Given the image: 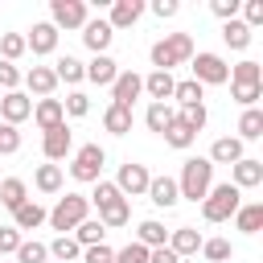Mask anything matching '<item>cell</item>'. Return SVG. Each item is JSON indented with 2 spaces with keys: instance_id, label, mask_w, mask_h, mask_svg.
Instances as JSON below:
<instances>
[{
  "instance_id": "obj_1",
  "label": "cell",
  "mask_w": 263,
  "mask_h": 263,
  "mask_svg": "<svg viewBox=\"0 0 263 263\" xmlns=\"http://www.w3.org/2000/svg\"><path fill=\"white\" fill-rule=\"evenodd\" d=\"M193 53H197V49H193V37H189V33H164L160 41H152L148 62H152V70L173 74L177 66H189V58H193Z\"/></svg>"
},
{
  "instance_id": "obj_2",
  "label": "cell",
  "mask_w": 263,
  "mask_h": 263,
  "mask_svg": "<svg viewBox=\"0 0 263 263\" xmlns=\"http://www.w3.org/2000/svg\"><path fill=\"white\" fill-rule=\"evenodd\" d=\"M210 185H214V164L205 160V156H189L185 164H181V177H177V193L185 197V201H201L205 193H210Z\"/></svg>"
},
{
  "instance_id": "obj_3",
  "label": "cell",
  "mask_w": 263,
  "mask_h": 263,
  "mask_svg": "<svg viewBox=\"0 0 263 263\" xmlns=\"http://www.w3.org/2000/svg\"><path fill=\"white\" fill-rule=\"evenodd\" d=\"M238 205H242V193L230 181H222V185H210V193L201 197V218L218 226V222H230Z\"/></svg>"
},
{
  "instance_id": "obj_4",
  "label": "cell",
  "mask_w": 263,
  "mask_h": 263,
  "mask_svg": "<svg viewBox=\"0 0 263 263\" xmlns=\"http://www.w3.org/2000/svg\"><path fill=\"white\" fill-rule=\"evenodd\" d=\"M82 218H90V201H86L82 193H66V197H58V201H53V210L45 214V222H49L58 234H70Z\"/></svg>"
},
{
  "instance_id": "obj_5",
  "label": "cell",
  "mask_w": 263,
  "mask_h": 263,
  "mask_svg": "<svg viewBox=\"0 0 263 263\" xmlns=\"http://www.w3.org/2000/svg\"><path fill=\"white\" fill-rule=\"evenodd\" d=\"M189 70H193V82L205 90V86H222V82H230V66H226V58L222 53H210V49H201V53H193L189 58Z\"/></svg>"
},
{
  "instance_id": "obj_6",
  "label": "cell",
  "mask_w": 263,
  "mask_h": 263,
  "mask_svg": "<svg viewBox=\"0 0 263 263\" xmlns=\"http://www.w3.org/2000/svg\"><path fill=\"white\" fill-rule=\"evenodd\" d=\"M103 164H107L103 144H82L74 152V160H70V177L78 185H95V181H103Z\"/></svg>"
},
{
  "instance_id": "obj_7",
  "label": "cell",
  "mask_w": 263,
  "mask_h": 263,
  "mask_svg": "<svg viewBox=\"0 0 263 263\" xmlns=\"http://www.w3.org/2000/svg\"><path fill=\"white\" fill-rule=\"evenodd\" d=\"M90 21V12H86V0H49V25L62 33H70V29H82Z\"/></svg>"
},
{
  "instance_id": "obj_8",
  "label": "cell",
  "mask_w": 263,
  "mask_h": 263,
  "mask_svg": "<svg viewBox=\"0 0 263 263\" xmlns=\"http://www.w3.org/2000/svg\"><path fill=\"white\" fill-rule=\"evenodd\" d=\"M148 181H152L148 164H140V160H123V164H119V177H115V189L132 201V197H144V193H148Z\"/></svg>"
},
{
  "instance_id": "obj_9",
  "label": "cell",
  "mask_w": 263,
  "mask_h": 263,
  "mask_svg": "<svg viewBox=\"0 0 263 263\" xmlns=\"http://www.w3.org/2000/svg\"><path fill=\"white\" fill-rule=\"evenodd\" d=\"M140 95H144V74H136V70H119L115 82H111V103L132 111V103H136Z\"/></svg>"
},
{
  "instance_id": "obj_10",
  "label": "cell",
  "mask_w": 263,
  "mask_h": 263,
  "mask_svg": "<svg viewBox=\"0 0 263 263\" xmlns=\"http://www.w3.org/2000/svg\"><path fill=\"white\" fill-rule=\"evenodd\" d=\"M41 152H45V160H49V164L66 160V156L74 152V132H70L66 123H58V127L41 132Z\"/></svg>"
},
{
  "instance_id": "obj_11",
  "label": "cell",
  "mask_w": 263,
  "mask_h": 263,
  "mask_svg": "<svg viewBox=\"0 0 263 263\" xmlns=\"http://www.w3.org/2000/svg\"><path fill=\"white\" fill-rule=\"evenodd\" d=\"M21 86H25V95L33 99H53V90H58V78H53V66H29L25 74H21Z\"/></svg>"
},
{
  "instance_id": "obj_12",
  "label": "cell",
  "mask_w": 263,
  "mask_h": 263,
  "mask_svg": "<svg viewBox=\"0 0 263 263\" xmlns=\"http://www.w3.org/2000/svg\"><path fill=\"white\" fill-rule=\"evenodd\" d=\"M29 115H33V99H29L25 90H4V95H0V123L21 127Z\"/></svg>"
},
{
  "instance_id": "obj_13",
  "label": "cell",
  "mask_w": 263,
  "mask_h": 263,
  "mask_svg": "<svg viewBox=\"0 0 263 263\" xmlns=\"http://www.w3.org/2000/svg\"><path fill=\"white\" fill-rule=\"evenodd\" d=\"M58 29L49 25V21H33V29L25 33V49L33 53V58H45V53H53L58 49Z\"/></svg>"
},
{
  "instance_id": "obj_14",
  "label": "cell",
  "mask_w": 263,
  "mask_h": 263,
  "mask_svg": "<svg viewBox=\"0 0 263 263\" xmlns=\"http://www.w3.org/2000/svg\"><path fill=\"white\" fill-rule=\"evenodd\" d=\"M144 8H148L144 0H111V8H107V16H103V21L119 33V29H132V25L144 16Z\"/></svg>"
},
{
  "instance_id": "obj_15",
  "label": "cell",
  "mask_w": 263,
  "mask_h": 263,
  "mask_svg": "<svg viewBox=\"0 0 263 263\" xmlns=\"http://www.w3.org/2000/svg\"><path fill=\"white\" fill-rule=\"evenodd\" d=\"M230 185H234L238 193L263 185V160H259V156H242L238 164H230Z\"/></svg>"
},
{
  "instance_id": "obj_16",
  "label": "cell",
  "mask_w": 263,
  "mask_h": 263,
  "mask_svg": "<svg viewBox=\"0 0 263 263\" xmlns=\"http://www.w3.org/2000/svg\"><path fill=\"white\" fill-rule=\"evenodd\" d=\"M78 33H82V45H86L90 53H107V49H111V41H115V29H111L103 16H99V21H86Z\"/></svg>"
},
{
  "instance_id": "obj_17",
  "label": "cell",
  "mask_w": 263,
  "mask_h": 263,
  "mask_svg": "<svg viewBox=\"0 0 263 263\" xmlns=\"http://www.w3.org/2000/svg\"><path fill=\"white\" fill-rule=\"evenodd\" d=\"M144 197H148L156 210H173V205L181 201V193H177V177H152Z\"/></svg>"
},
{
  "instance_id": "obj_18",
  "label": "cell",
  "mask_w": 263,
  "mask_h": 263,
  "mask_svg": "<svg viewBox=\"0 0 263 263\" xmlns=\"http://www.w3.org/2000/svg\"><path fill=\"white\" fill-rule=\"evenodd\" d=\"M242 156H247V152H242V140H238V136H218V140L210 144V156H205V160H210V164H238Z\"/></svg>"
},
{
  "instance_id": "obj_19",
  "label": "cell",
  "mask_w": 263,
  "mask_h": 263,
  "mask_svg": "<svg viewBox=\"0 0 263 263\" xmlns=\"http://www.w3.org/2000/svg\"><path fill=\"white\" fill-rule=\"evenodd\" d=\"M177 259H185V255H197L201 251V234H197V226H177V230H168V242H164Z\"/></svg>"
},
{
  "instance_id": "obj_20",
  "label": "cell",
  "mask_w": 263,
  "mask_h": 263,
  "mask_svg": "<svg viewBox=\"0 0 263 263\" xmlns=\"http://www.w3.org/2000/svg\"><path fill=\"white\" fill-rule=\"evenodd\" d=\"M115 74H119V62H115L111 53H95V58L86 62V82H95V86H111Z\"/></svg>"
},
{
  "instance_id": "obj_21",
  "label": "cell",
  "mask_w": 263,
  "mask_h": 263,
  "mask_svg": "<svg viewBox=\"0 0 263 263\" xmlns=\"http://www.w3.org/2000/svg\"><path fill=\"white\" fill-rule=\"evenodd\" d=\"M41 132H49V127H58V123H66V111H62V99H37L33 103V115H29Z\"/></svg>"
},
{
  "instance_id": "obj_22",
  "label": "cell",
  "mask_w": 263,
  "mask_h": 263,
  "mask_svg": "<svg viewBox=\"0 0 263 263\" xmlns=\"http://www.w3.org/2000/svg\"><path fill=\"white\" fill-rule=\"evenodd\" d=\"M173 86H177V78H173V74H164V70L144 74V95H148L152 103H168V99H173Z\"/></svg>"
},
{
  "instance_id": "obj_23",
  "label": "cell",
  "mask_w": 263,
  "mask_h": 263,
  "mask_svg": "<svg viewBox=\"0 0 263 263\" xmlns=\"http://www.w3.org/2000/svg\"><path fill=\"white\" fill-rule=\"evenodd\" d=\"M33 185H37L41 193H49V197H53V193H62V185H66L62 164H49V160H45V164H37V168H33Z\"/></svg>"
},
{
  "instance_id": "obj_24",
  "label": "cell",
  "mask_w": 263,
  "mask_h": 263,
  "mask_svg": "<svg viewBox=\"0 0 263 263\" xmlns=\"http://www.w3.org/2000/svg\"><path fill=\"white\" fill-rule=\"evenodd\" d=\"M45 214H49V210H45L41 201H33V197H29L21 210H12V226H16L21 234H25V230H37V226H45Z\"/></svg>"
},
{
  "instance_id": "obj_25",
  "label": "cell",
  "mask_w": 263,
  "mask_h": 263,
  "mask_svg": "<svg viewBox=\"0 0 263 263\" xmlns=\"http://www.w3.org/2000/svg\"><path fill=\"white\" fill-rule=\"evenodd\" d=\"M234 230L259 234V230H263V201H242V205L234 210Z\"/></svg>"
},
{
  "instance_id": "obj_26",
  "label": "cell",
  "mask_w": 263,
  "mask_h": 263,
  "mask_svg": "<svg viewBox=\"0 0 263 263\" xmlns=\"http://www.w3.org/2000/svg\"><path fill=\"white\" fill-rule=\"evenodd\" d=\"M53 78H58V82H66V86H78V82L86 78V62H78L74 53H66V58H58V62H53Z\"/></svg>"
},
{
  "instance_id": "obj_27",
  "label": "cell",
  "mask_w": 263,
  "mask_h": 263,
  "mask_svg": "<svg viewBox=\"0 0 263 263\" xmlns=\"http://www.w3.org/2000/svg\"><path fill=\"white\" fill-rule=\"evenodd\" d=\"M136 242H140V247H148V251L164 247V242H168V230H164V222H156V218H144V222L136 226Z\"/></svg>"
},
{
  "instance_id": "obj_28",
  "label": "cell",
  "mask_w": 263,
  "mask_h": 263,
  "mask_svg": "<svg viewBox=\"0 0 263 263\" xmlns=\"http://www.w3.org/2000/svg\"><path fill=\"white\" fill-rule=\"evenodd\" d=\"M25 201H29V185L21 177H4L0 181V205L4 210H21Z\"/></svg>"
},
{
  "instance_id": "obj_29",
  "label": "cell",
  "mask_w": 263,
  "mask_h": 263,
  "mask_svg": "<svg viewBox=\"0 0 263 263\" xmlns=\"http://www.w3.org/2000/svg\"><path fill=\"white\" fill-rule=\"evenodd\" d=\"M177 119V107L173 103H148V111H144V123H148V132H156V136H164V127Z\"/></svg>"
},
{
  "instance_id": "obj_30",
  "label": "cell",
  "mask_w": 263,
  "mask_h": 263,
  "mask_svg": "<svg viewBox=\"0 0 263 263\" xmlns=\"http://www.w3.org/2000/svg\"><path fill=\"white\" fill-rule=\"evenodd\" d=\"M99 222H103V230H119V226H127V222H132V201H127V197L111 201L107 210H99Z\"/></svg>"
},
{
  "instance_id": "obj_31",
  "label": "cell",
  "mask_w": 263,
  "mask_h": 263,
  "mask_svg": "<svg viewBox=\"0 0 263 263\" xmlns=\"http://www.w3.org/2000/svg\"><path fill=\"white\" fill-rule=\"evenodd\" d=\"M230 86H263V66L251 62V58L230 66Z\"/></svg>"
},
{
  "instance_id": "obj_32",
  "label": "cell",
  "mask_w": 263,
  "mask_h": 263,
  "mask_svg": "<svg viewBox=\"0 0 263 263\" xmlns=\"http://www.w3.org/2000/svg\"><path fill=\"white\" fill-rule=\"evenodd\" d=\"M103 127H107L111 136H127V132H132V111L107 103V111H103Z\"/></svg>"
},
{
  "instance_id": "obj_33",
  "label": "cell",
  "mask_w": 263,
  "mask_h": 263,
  "mask_svg": "<svg viewBox=\"0 0 263 263\" xmlns=\"http://www.w3.org/2000/svg\"><path fill=\"white\" fill-rule=\"evenodd\" d=\"M259 136H263V107H247L238 115V140L247 144V140H259Z\"/></svg>"
},
{
  "instance_id": "obj_34",
  "label": "cell",
  "mask_w": 263,
  "mask_h": 263,
  "mask_svg": "<svg viewBox=\"0 0 263 263\" xmlns=\"http://www.w3.org/2000/svg\"><path fill=\"white\" fill-rule=\"evenodd\" d=\"M103 234H107V230H103V222H99V218H82V222L74 226V234H70V238H74L78 247H99V242H103Z\"/></svg>"
},
{
  "instance_id": "obj_35",
  "label": "cell",
  "mask_w": 263,
  "mask_h": 263,
  "mask_svg": "<svg viewBox=\"0 0 263 263\" xmlns=\"http://www.w3.org/2000/svg\"><path fill=\"white\" fill-rule=\"evenodd\" d=\"M49 247V259H58V263H74V259H82V247L70 238V234H58L53 242H45Z\"/></svg>"
},
{
  "instance_id": "obj_36",
  "label": "cell",
  "mask_w": 263,
  "mask_h": 263,
  "mask_svg": "<svg viewBox=\"0 0 263 263\" xmlns=\"http://www.w3.org/2000/svg\"><path fill=\"white\" fill-rule=\"evenodd\" d=\"M201 259H205V263H230V259H234L230 238H201Z\"/></svg>"
},
{
  "instance_id": "obj_37",
  "label": "cell",
  "mask_w": 263,
  "mask_h": 263,
  "mask_svg": "<svg viewBox=\"0 0 263 263\" xmlns=\"http://www.w3.org/2000/svg\"><path fill=\"white\" fill-rule=\"evenodd\" d=\"M251 37H255V33H251V29H247V25L238 21V16L222 25V41H226L230 49H247V45H251Z\"/></svg>"
},
{
  "instance_id": "obj_38",
  "label": "cell",
  "mask_w": 263,
  "mask_h": 263,
  "mask_svg": "<svg viewBox=\"0 0 263 263\" xmlns=\"http://www.w3.org/2000/svg\"><path fill=\"white\" fill-rule=\"evenodd\" d=\"M193 140H197V132H189L181 119H173L168 127H164V144L168 148H177V152H185V148H193Z\"/></svg>"
},
{
  "instance_id": "obj_39",
  "label": "cell",
  "mask_w": 263,
  "mask_h": 263,
  "mask_svg": "<svg viewBox=\"0 0 263 263\" xmlns=\"http://www.w3.org/2000/svg\"><path fill=\"white\" fill-rule=\"evenodd\" d=\"M29 49H25V33H0V62H12L16 66V58H25Z\"/></svg>"
},
{
  "instance_id": "obj_40",
  "label": "cell",
  "mask_w": 263,
  "mask_h": 263,
  "mask_svg": "<svg viewBox=\"0 0 263 263\" xmlns=\"http://www.w3.org/2000/svg\"><path fill=\"white\" fill-rule=\"evenodd\" d=\"M173 99H177V107H193V103H201V99H205V90H201L193 78H185V82H177V86H173Z\"/></svg>"
},
{
  "instance_id": "obj_41",
  "label": "cell",
  "mask_w": 263,
  "mask_h": 263,
  "mask_svg": "<svg viewBox=\"0 0 263 263\" xmlns=\"http://www.w3.org/2000/svg\"><path fill=\"white\" fill-rule=\"evenodd\" d=\"M119 197H123V193L115 189V181H95V193H90L86 201H90L95 210H107V205H111V201H119Z\"/></svg>"
},
{
  "instance_id": "obj_42",
  "label": "cell",
  "mask_w": 263,
  "mask_h": 263,
  "mask_svg": "<svg viewBox=\"0 0 263 263\" xmlns=\"http://www.w3.org/2000/svg\"><path fill=\"white\" fill-rule=\"evenodd\" d=\"M45 259H49V247L37 242V238H25L16 247V263H45Z\"/></svg>"
},
{
  "instance_id": "obj_43",
  "label": "cell",
  "mask_w": 263,
  "mask_h": 263,
  "mask_svg": "<svg viewBox=\"0 0 263 263\" xmlns=\"http://www.w3.org/2000/svg\"><path fill=\"white\" fill-rule=\"evenodd\" d=\"M177 119H181L189 132H201L210 115H205V103H193V107H177Z\"/></svg>"
},
{
  "instance_id": "obj_44",
  "label": "cell",
  "mask_w": 263,
  "mask_h": 263,
  "mask_svg": "<svg viewBox=\"0 0 263 263\" xmlns=\"http://www.w3.org/2000/svg\"><path fill=\"white\" fill-rule=\"evenodd\" d=\"M62 111H66L70 119H82V115H90V99H86L82 90H70V95L62 99Z\"/></svg>"
},
{
  "instance_id": "obj_45",
  "label": "cell",
  "mask_w": 263,
  "mask_h": 263,
  "mask_svg": "<svg viewBox=\"0 0 263 263\" xmlns=\"http://www.w3.org/2000/svg\"><path fill=\"white\" fill-rule=\"evenodd\" d=\"M238 12H242V25H247L251 33L263 25V0H242V4H238Z\"/></svg>"
},
{
  "instance_id": "obj_46",
  "label": "cell",
  "mask_w": 263,
  "mask_h": 263,
  "mask_svg": "<svg viewBox=\"0 0 263 263\" xmlns=\"http://www.w3.org/2000/svg\"><path fill=\"white\" fill-rule=\"evenodd\" d=\"M230 95H234V103L247 111V107H259V99H263V86H230Z\"/></svg>"
},
{
  "instance_id": "obj_47",
  "label": "cell",
  "mask_w": 263,
  "mask_h": 263,
  "mask_svg": "<svg viewBox=\"0 0 263 263\" xmlns=\"http://www.w3.org/2000/svg\"><path fill=\"white\" fill-rule=\"evenodd\" d=\"M21 242H25V234H21L16 226H0V259H4V255H16Z\"/></svg>"
},
{
  "instance_id": "obj_48",
  "label": "cell",
  "mask_w": 263,
  "mask_h": 263,
  "mask_svg": "<svg viewBox=\"0 0 263 263\" xmlns=\"http://www.w3.org/2000/svg\"><path fill=\"white\" fill-rule=\"evenodd\" d=\"M12 152H21V132L12 123H0V156H12Z\"/></svg>"
},
{
  "instance_id": "obj_49",
  "label": "cell",
  "mask_w": 263,
  "mask_h": 263,
  "mask_svg": "<svg viewBox=\"0 0 263 263\" xmlns=\"http://www.w3.org/2000/svg\"><path fill=\"white\" fill-rule=\"evenodd\" d=\"M115 263H148V247L127 242V247H119V251H115Z\"/></svg>"
},
{
  "instance_id": "obj_50",
  "label": "cell",
  "mask_w": 263,
  "mask_h": 263,
  "mask_svg": "<svg viewBox=\"0 0 263 263\" xmlns=\"http://www.w3.org/2000/svg\"><path fill=\"white\" fill-rule=\"evenodd\" d=\"M238 4H242V0H210V12L226 25V21H234V16H238Z\"/></svg>"
},
{
  "instance_id": "obj_51",
  "label": "cell",
  "mask_w": 263,
  "mask_h": 263,
  "mask_svg": "<svg viewBox=\"0 0 263 263\" xmlns=\"http://www.w3.org/2000/svg\"><path fill=\"white\" fill-rule=\"evenodd\" d=\"M82 263H115V251H111L107 242H99V247H82Z\"/></svg>"
},
{
  "instance_id": "obj_52",
  "label": "cell",
  "mask_w": 263,
  "mask_h": 263,
  "mask_svg": "<svg viewBox=\"0 0 263 263\" xmlns=\"http://www.w3.org/2000/svg\"><path fill=\"white\" fill-rule=\"evenodd\" d=\"M0 90H21V70L12 62H0Z\"/></svg>"
},
{
  "instance_id": "obj_53",
  "label": "cell",
  "mask_w": 263,
  "mask_h": 263,
  "mask_svg": "<svg viewBox=\"0 0 263 263\" xmlns=\"http://www.w3.org/2000/svg\"><path fill=\"white\" fill-rule=\"evenodd\" d=\"M152 12H156L160 21H168V16L181 12V4H177V0H152Z\"/></svg>"
},
{
  "instance_id": "obj_54",
  "label": "cell",
  "mask_w": 263,
  "mask_h": 263,
  "mask_svg": "<svg viewBox=\"0 0 263 263\" xmlns=\"http://www.w3.org/2000/svg\"><path fill=\"white\" fill-rule=\"evenodd\" d=\"M148 263H181L168 247H156V251H148Z\"/></svg>"
},
{
  "instance_id": "obj_55",
  "label": "cell",
  "mask_w": 263,
  "mask_h": 263,
  "mask_svg": "<svg viewBox=\"0 0 263 263\" xmlns=\"http://www.w3.org/2000/svg\"><path fill=\"white\" fill-rule=\"evenodd\" d=\"M0 263H4V259H0Z\"/></svg>"
}]
</instances>
